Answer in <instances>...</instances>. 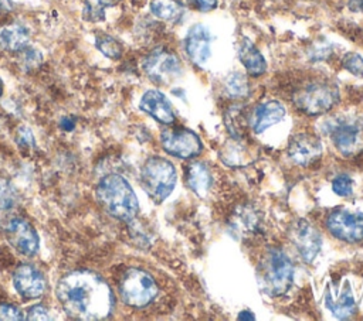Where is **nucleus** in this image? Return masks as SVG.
Instances as JSON below:
<instances>
[{"mask_svg": "<svg viewBox=\"0 0 363 321\" xmlns=\"http://www.w3.org/2000/svg\"><path fill=\"white\" fill-rule=\"evenodd\" d=\"M339 99L335 83L328 81H313L298 89L294 95L295 105L308 115H320L330 110Z\"/></svg>", "mask_w": 363, "mask_h": 321, "instance_id": "nucleus-5", "label": "nucleus"}, {"mask_svg": "<svg viewBox=\"0 0 363 321\" xmlns=\"http://www.w3.org/2000/svg\"><path fill=\"white\" fill-rule=\"evenodd\" d=\"M21 62H23V66L27 69L35 68L41 62V55L38 51L26 47L24 49H21Z\"/></svg>", "mask_w": 363, "mask_h": 321, "instance_id": "nucleus-30", "label": "nucleus"}, {"mask_svg": "<svg viewBox=\"0 0 363 321\" xmlns=\"http://www.w3.org/2000/svg\"><path fill=\"white\" fill-rule=\"evenodd\" d=\"M11 7H13V4H11L10 0H0V8L1 10L9 11V10H11Z\"/></svg>", "mask_w": 363, "mask_h": 321, "instance_id": "nucleus-34", "label": "nucleus"}, {"mask_svg": "<svg viewBox=\"0 0 363 321\" xmlns=\"http://www.w3.org/2000/svg\"><path fill=\"white\" fill-rule=\"evenodd\" d=\"M342 65L354 76H363V57L354 52H349L343 57Z\"/></svg>", "mask_w": 363, "mask_h": 321, "instance_id": "nucleus-27", "label": "nucleus"}, {"mask_svg": "<svg viewBox=\"0 0 363 321\" xmlns=\"http://www.w3.org/2000/svg\"><path fill=\"white\" fill-rule=\"evenodd\" d=\"M109 6L108 0H85L84 17L88 21H102L105 18V10Z\"/></svg>", "mask_w": 363, "mask_h": 321, "instance_id": "nucleus-26", "label": "nucleus"}, {"mask_svg": "<svg viewBox=\"0 0 363 321\" xmlns=\"http://www.w3.org/2000/svg\"><path fill=\"white\" fill-rule=\"evenodd\" d=\"M335 147L343 156L354 154L362 146V132L357 123L339 122L330 132Z\"/></svg>", "mask_w": 363, "mask_h": 321, "instance_id": "nucleus-15", "label": "nucleus"}, {"mask_svg": "<svg viewBox=\"0 0 363 321\" xmlns=\"http://www.w3.org/2000/svg\"><path fill=\"white\" fill-rule=\"evenodd\" d=\"M238 58L244 65L247 74L251 76H259L267 71V62L262 54L248 40H242L238 47Z\"/></svg>", "mask_w": 363, "mask_h": 321, "instance_id": "nucleus-19", "label": "nucleus"}, {"mask_svg": "<svg viewBox=\"0 0 363 321\" xmlns=\"http://www.w3.org/2000/svg\"><path fill=\"white\" fill-rule=\"evenodd\" d=\"M143 71L150 81L156 83H169L180 75L182 64L173 52L164 48H157L145 58Z\"/></svg>", "mask_w": 363, "mask_h": 321, "instance_id": "nucleus-7", "label": "nucleus"}, {"mask_svg": "<svg viewBox=\"0 0 363 321\" xmlns=\"http://www.w3.org/2000/svg\"><path fill=\"white\" fill-rule=\"evenodd\" d=\"M186 184L199 197H204L211 185V175L208 168L200 163H190L186 168Z\"/></svg>", "mask_w": 363, "mask_h": 321, "instance_id": "nucleus-20", "label": "nucleus"}, {"mask_svg": "<svg viewBox=\"0 0 363 321\" xmlns=\"http://www.w3.org/2000/svg\"><path fill=\"white\" fill-rule=\"evenodd\" d=\"M119 293L125 304L130 307H145L157 294L155 279L142 269H129L119 283Z\"/></svg>", "mask_w": 363, "mask_h": 321, "instance_id": "nucleus-6", "label": "nucleus"}, {"mask_svg": "<svg viewBox=\"0 0 363 321\" xmlns=\"http://www.w3.org/2000/svg\"><path fill=\"white\" fill-rule=\"evenodd\" d=\"M326 226L340 240L354 243L363 239V212L335 209L326 219Z\"/></svg>", "mask_w": 363, "mask_h": 321, "instance_id": "nucleus-8", "label": "nucleus"}, {"mask_svg": "<svg viewBox=\"0 0 363 321\" xmlns=\"http://www.w3.org/2000/svg\"><path fill=\"white\" fill-rule=\"evenodd\" d=\"M96 198L112 216L121 221H132L138 211V197L129 182L119 174H109L96 187Z\"/></svg>", "mask_w": 363, "mask_h": 321, "instance_id": "nucleus-2", "label": "nucleus"}, {"mask_svg": "<svg viewBox=\"0 0 363 321\" xmlns=\"http://www.w3.org/2000/svg\"><path fill=\"white\" fill-rule=\"evenodd\" d=\"M9 243L24 256H34L40 246L35 229L23 218H13L4 226Z\"/></svg>", "mask_w": 363, "mask_h": 321, "instance_id": "nucleus-10", "label": "nucleus"}, {"mask_svg": "<svg viewBox=\"0 0 363 321\" xmlns=\"http://www.w3.org/2000/svg\"><path fill=\"white\" fill-rule=\"evenodd\" d=\"M261 283L264 288L271 296H281L292 284L294 280V264L289 257L278 250L271 249L267 252L265 257L259 266Z\"/></svg>", "mask_w": 363, "mask_h": 321, "instance_id": "nucleus-4", "label": "nucleus"}, {"mask_svg": "<svg viewBox=\"0 0 363 321\" xmlns=\"http://www.w3.org/2000/svg\"><path fill=\"white\" fill-rule=\"evenodd\" d=\"M326 305L337 318H349L356 311V303L349 288H345L337 300H332L326 294Z\"/></svg>", "mask_w": 363, "mask_h": 321, "instance_id": "nucleus-22", "label": "nucleus"}, {"mask_svg": "<svg viewBox=\"0 0 363 321\" xmlns=\"http://www.w3.org/2000/svg\"><path fill=\"white\" fill-rule=\"evenodd\" d=\"M139 106L143 112H146L147 115H150L153 119H156L160 123L172 124L176 120V115L173 112L170 102L162 92H159L156 89H150V91L145 92L140 99Z\"/></svg>", "mask_w": 363, "mask_h": 321, "instance_id": "nucleus-16", "label": "nucleus"}, {"mask_svg": "<svg viewBox=\"0 0 363 321\" xmlns=\"http://www.w3.org/2000/svg\"><path fill=\"white\" fill-rule=\"evenodd\" d=\"M176 170L173 164L162 157H150L140 171L142 187L156 202L164 201L176 185Z\"/></svg>", "mask_w": 363, "mask_h": 321, "instance_id": "nucleus-3", "label": "nucleus"}, {"mask_svg": "<svg viewBox=\"0 0 363 321\" xmlns=\"http://www.w3.org/2000/svg\"><path fill=\"white\" fill-rule=\"evenodd\" d=\"M332 189L340 197H349L353 192V182L346 175H339L332 182Z\"/></svg>", "mask_w": 363, "mask_h": 321, "instance_id": "nucleus-29", "label": "nucleus"}, {"mask_svg": "<svg viewBox=\"0 0 363 321\" xmlns=\"http://www.w3.org/2000/svg\"><path fill=\"white\" fill-rule=\"evenodd\" d=\"M213 35L204 24H194L186 34L184 48L194 65H204L211 55Z\"/></svg>", "mask_w": 363, "mask_h": 321, "instance_id": "nucleus-12", "label": "nucleus"}, {"mask_svg": "<svg viewBox=\"0 0 363 321\" xmlns=\"http://www.w3.org/2000/svg\"><path fill=\"white\" fill-rule=\"evenodd\" d=\"M16 143L20 148L23 150H28V148H34L35 146V139L34 134L31 132L30 127L27 126H20L16 130Z\"/></svg>", "mask_w": 363, "mask_h": 321, "instance_id": "nucleus-28", "label": "nucleus"}, {"mask_svg": "<svg viewBox=\"0 0 363 321\" xmlns=\"http://www.w3.org/2000/svg\"><path fill=\"white\" fill-rule=\"evenodd\" d=\"M17 199L18 195L16 188L6 178L0 177V214L14 208Z\"/></svg>", "mask_w": 363, "mask_h": 321, "instance_id": "nucleus-25", "label": "nucleus"}, {"mask_svg": "<svg viewBox=\"0 0 363 321\" xmlns=\"http://www.w3.org/2000/svg\"><path fill=\"white\" fill-rule=\"evenodd\" d=\"M30 33L26 25L11 23L0 28V45L7 51H21L28 45Z\"/></svg>", "mask_w": 363, "mask_h": 321, "instance_id": "nucleus-18", "label": "nucleus"}, {"mask_svg": "<svg viewBox=\"0 0 363 321\" xmlns=\"http://www.w3.org/2000/svg\"><path fill=\"white\" fill-rule=\"evenodd\" d=\"M150 10L164 21H177L183 14V6L179 0H152Z\"/></svg>", "mask_w": 363, "mask_h": 321, "instance_id": "nucleus-21", "label": "nucleus"}, {"mask_svg": "<svg viewBox=\"0 0 363 321\" xmlns=\"http://www.w3.org/2000/svg\"><path fill=\"white\" fill-rule=\"evenodd\" d=\"M291 239L305 262H312L322 246L319 232L309 222L302 219L291 228Z\"/></svg>", "mask_w": 363, "mask_h": 321, "instance_id": "nucleus-13", "label": "nucleus"}, {"mask_svg": "<svg viewBox=\"0 0 363 321\" xmlns=\"http://www.w3.org/2000/svg\"><path fill=\"white\" fill-rule=\"evenodd\" d=\"M250 313L248 311H242L240 315H238V320H254V315H248Z\"/></svg>", "mask_w": 363, "mask_h": 321, "instance_id": "nucleus-36", "label": "nucleus"}, {"mask_svg": "<svg viewBox=\"0 0 363 321\" xmlns=\"http://www.w3.org/2000/svg\"><path fill=\"white\" fill-rule=\"evenodd\" d=\"M55 296L64 311L75 320H104L111 315L115 303L104 277L86 269L62 276Z\"/></svg>", "mask_w": 363, "mask_h": 321, "instance_id": "nucleus-1", "label": "nucleus"}, {"mask_svg": "<svg viewBox=\"0 0 363 321\" xmlns=\"http://www.w3.org/2000/svg\"><path fill=\"white\" fill-rule=\"evenodd\" d=\"M160 141L169 154L180 158H191L203 148L200 137L187 129H166L160 134Z\"/></svg>", "mask_w": 363, "mask_h": 321, "instance_id": "nucleus-9", "label": "nucleus"}, {"mask_svg": "<svg viewBox=\"0 0 363 321\" xmlns=\"http://www.w3.org/2000/svg\"><path fill=\"white\" fill-rule=\"evenodd\" d=\"M13 284L16 290L27 298H37L45 290V279L31 264H21L13 274Z\"/></svg>", "mask_w": 363, "mask_h": 321, "instance_id": "nucleus-14", "label": "nucleus"}, {"mask_svg": "<svg viewBox=\"0 0 363 321\" xmlns=\"http://www.w3.org/2000/svg\"><path fill=\"white\" fill-rule=\"evenodd\" d=\"M23 313L11 305V304H1L0 305V321H20L23 320Z\"/></svg>", "mask_w": 363, "mask_h": 321, "instance_id": "nucleus-31", "label": "nucleus"}, {"mask_svg": "<svg viewBox=\"0 0 363 321\" xmlns=\"http://www.w3.org/2000/svg\"><path fill=\"white\" fill-rule=\"evenodd\" d=\"M320 140L311 133H298L295 134L288 144L289 158L302 167H306L315 163L322 154Z\"/></svg>", "mask_w": 363, "mask_h": 321, "instance_id": "nucleus-11", "label": "nucleus"}, {"mask_svg": "<svg viewBox=\"0 0 363 321\" xmlns=\"http://www.w3.org/2000/svg\"><path fill=\"white\" fill-rule=\"evenodd\" d=\"M61 124L64 126V129H65V130H71V129L74 127V123H72L69 119H64V120L61 122Z\"/></svg>", "mask_w": 363, "mask_h": 321, "instance_id": "nucleus-35", "label": "nucleus"}, {"mask_svg": "<svg viewBox=\"0 0 363 321\" xmlns=\"http://www.w3.org/2000/svg\"><path fill=\"white\" fill-rule=\"evenodd\" d=\"M224 86L231 98H245L250 93V85L247 78L237 72L227 76Z\"/></svg>", "mask_w": 363, "mask_h": 321, "instance_id": "nucleus-24", "label": "nucleus"}, {"mask_svg": "<svg viewBox=\"0 0 363 321\" xmlns=\"http://www.w3.org/2000/svg\"><path fill=\"white\" fill-rule=\"evenodd\" d=\"M285 116V107L278 100H268L258 105L251 115V127L255 133H262L268 127L281 122Z\"/></svg>", "mask_w": 363, "mask_h": 321, "instance_id": "nucleus-17", "label": "nucleus"}, {"mask_svg": "<svg viewBox=\"0 0 363 321\" xmlns=\"http://www.w3.org/2000/svg\"><path fill=\"white\" fill-rule=\"evenodd\" d=\"M95 45L96 48L108 58L111 59H118L122 55V45L119 44L118 40H115L112 35L99 33L95 37Z\"/></svg>", "mask_w": 363, "mask_h": 321, "instance_id": "nucleus-23", "label": "nucleus"}, {"mask_svg": "<svg viewBox=\"0 0 363 321\" xmlns=\"http://www.w3.org/2000/svg\"><path fill=\"white\" fill-rule=\"evenodd\" d=\"M27 320L33 321V320H51V315H50V311L44 307V305H34L28 310L27 313Z\"/></svg>", "mask_w": 363, "mask_h": 321, "instance_id": "nucleus-32", "label": "nucleus"}, {"mask_svg": "<svg viewBox=\"0 0 363 321\" xmlns=\"http://www.w3.org/2000/svg\"><path fill=\"white\" fill-rule=\"evenodd\" d=\"M193 1L196 7L201 11H210L217 6V0H193Z\"/></svg>", "mask_w": 363, "mask_h": 321, "instance_id": "nucleus-33", "label": "nucleus"}]
</instances>
